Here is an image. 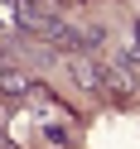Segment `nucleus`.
<instances>
[{
    "instance_id": "3",
    "label": "nucleus",
    "mask_w": 140,
    "mask_h": 149,
    "mask_svg": "<svg viewBox=\"0 0 140 149\" xmlns=\"http://www.w3.org/2000/svg\"><path fill=\"white\" fill-rule=\"evenodd\" d=\"M126 63H140V24L130 29V43H126Z\"/></svg>"
},
{
    "instance_id": "2",
    "label": "nucleus",
    "mask_w": 140,
    "mask_h": 149,
    "mask_svg": "<svg viewBox=\"0 0 140 149\" xmlns=\"http://www.w3.org/2000/svg\"><path fill=\"white\" fill-rule=\"evenodd\" d=\"M72 72H77V87H82V91H101V87H106V82H101V72L92 68L87 58H72Z\"/></svg>"
},
{
    "instance_id": "1",
    "label": "nucleus",
    "mask_w": 140,
    "mask_h": 149,
    "mask_svg": "<svg viewBox=\"0 0 140 149\" xmlns=\"http://www.w3.org/2000/svg\"><path fill=\"white\" fill-rule=\"evenodd\" d=\"M0 91H5V96H34V82L24 77L20 68H0Z\"/></svg>"
}]
</instances>
